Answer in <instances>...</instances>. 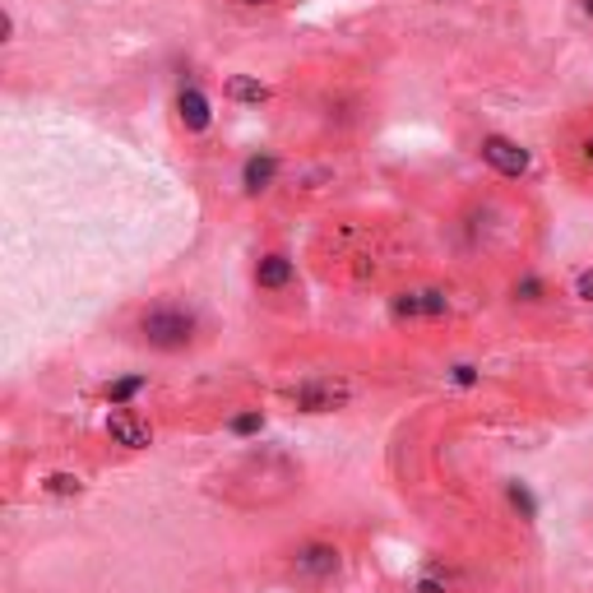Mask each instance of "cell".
<instances>
[{"label":"cell","instance_id":"ac0fdd59","mask_svg":"<svg viewBox=\"0 0 593 593\" xmlns=\"http://www.w3.org/2000/svg\"><path fill=\"white\" fill-rule=\"evenodd\" d=\"M580 158H584V168L593 172V130H589V135L580 139Z\"/></svg>","mask_w":593,"mask_h":593},{"label":"cell","instance_id":"6da1fadb","mask_svg":"<svg viewBox=\"0 0 593 593\" xmlns=\"http://www.w3.org/2000/svg\"><path fill=\"white\" fill-rule=\"evenodd\" d=\"M139 339L149 347H158V353H181L195 339V316L186 306H149L139 316Z\"/></svg>","mask_w":593,"mask_h":593},{"label":"cell","instance_id":"30bf717a","mask_svg":"<svg viewBox=\"0 0 593 593\" xmlns=\"http://www.w3.org/2000/svg\"><path fill=\"white\" fill-rule=\"evenodd\" d=\"M228 98L232 102H269V84H260V79H251V74H232L228 79Z\"/></svg>","mask_w":593,"mask_h":593},{"label":"cell","instance_id":"2e32d148","mask_svg":"<svg viewBox=\"0 0 593 593\" xmlns=\"http://www.w3.org/2000/svg\"><path fill=\"white\" fill-rule=\"evenodd\" d=\"M515 297H519V301H538V297H542V283H538V278H519V283H515Z\"/></svg>","mask_w":593,"mask_h":593},{"label":"cell","instance_id":"277c9868","mask_svg":"<svg viewBox=\"0 0 593 593\" xmlns=\"http://www.w3.org/2000/svg\"><path fill=\"white\" fill-rule=\"evenodd\" d=\"M482 162L496 168L501 176H524L528 172V149H519L515 139H505V135H487L482 139Z\"/></svg>","mask_w":593,"mask_h":593},{"label":"cell","instance_id":"7c38bea8","mask_svg":"<svg viewBox=\"0 0 593 593\" xmlns=\"http://www.w3.org/2000/svg\"><path fill=\"white\" fill-rule=\"evenodd\" d=\"M43 492L47 496H79V492H84V482H79L74 473H47L43 478Z\"/></svg>","mask_w":593,"mask_h":593},{"label":"cell","instance_id":"8fae6325","mask_svg":"<svg viewBox=\"0 0 593 593\" xmlns=\"http://www.w3.org/2000/svg\"><path fill=\"white\" fill-rule=\"evenodd\" d=\"M139 390H144V376H121V380L107 385V403H112V408H126Z\"/></svg>","mask_w":593,"mask_h":593},{"label":"cell","instance_id":"ba28073f","mask_svg":"<svg viewBox=\"0 0 593 593\" xmlns=\"http://www.w3.org/2000/svg\"><path fill=\"white\" fill-rule=\"evenodd\" d=\"M176 112H181V121H186V130H204V126H209V98H204L195 84L181 89Z\"/></svg>","mask_w":593,"mask_h":593},{"label":"cell","instance_id":"7a4b0ae2","mask_svg":"<svg viewBox=\"0 0 593 593\" xmlns=\"http://www.w3.org/2000/svg\"><path fill=\"white\" fill-rule=\"evenodd\" d=\"M288 399L301 408V413H334V408H343L347 399H353V385H347L343 376H316V380L293 385Z\"/></svg>","mask_w":593,"mask_h":593},{"label":"cell","instance_id":"52a82bcc","mask_svg":"<svg viewBox=\"0 0 593 593\" xmlns=\"http://www.w3.org/2000/svg\"><path fill=\"white\" fill-rule=\"evenodd\" d=\"M274 176H278V158L274 153H251L246 168H241V191H246V195H264L274 186Z\"/></svg>","mask_w":593,"mask_h":593},{"label":"cell","instance_id":"3957f363","mask_svg":"<svg viewBox=\"0 0 593 593\" xmlns=\"http://www.w3.org/2000/svg\"><path fill=\"white\" fill-rule=\"evenodd\" d=\"M445 311H449V297L441 288H408L390 301L394 320H441Z\"/></svg>","mask_w":593,"mask_h":593},{"label":"cell","instance_id":"4fadbf2b","mask_svg":"<svg viewBox=\"0 0 593 593\" xmlns=\"http://www.w3.org/2000/svg\"><path fill=\"white\" fill-rule=\"evenodd\" d=\"M510 505H515L524 519H534V515H538V501L528 496V487H524V482H510Z\"/></svg>","mask_w":593,"mask_h":593},{"label":"cell","instance_id":"44dd1931","mask_svg":"<svg viewBox=\"0 0 593 593\" xmlns=\"http://www.w3.org/2000/svg\"><path fill=\"white\" fill-rule=\"evenodd\" d=\"M241 5H269V0H241Z\"/></svg>","mask_w":593,"mask_h":593},{"label":"cell","instance_id":"5bb4252c","mask_svg":"<svg viewBox=\"0 0 593 593\" xmlns=\"http://www.w3.org/2000/svg\"><path fill=\"white\" fill-rule=\"evenodd\" d=\"M445 584H449V575L441 566H426V575L417 580V593H445Z\"/></svg>","mask_w":593,"mask_h":593},{"label":"cell","instance_id":"5b68a950","mask_svg":"<svg viewBox=\"0 0 593 593\" xmlns=\"http://www.w3.org/2000/svg\"><path fill=\"white\" fill-rule=\"evenodd\" d=\"M107 436L116 445H126V449H149L153 445V426L139 413H130V408H116V413L107 417Z\"/></svg>","mask_w":593,"mask_h":593},{"label":"cell","instance_id":"e0dca14e","mask_svg":"<svg viewBox=\"0 0 593 593\" xmlns=\"http://www.w3.org/2000/svg\"><path fill=\"white\" fill-rule=\"evenodd\" d=\"M575 297H584V301H593V269H584V274L575 278Z\"/></svg>","mask_w":593,"mask_h":593},{"label":"cell","instance_id":"d6986e66","mask_svg":"<svg viewBox=\"0 0 593 593\" xmlns=\"http://www.w3.org/2000/svg\"><path fill=\"white\" fill-rule=\"evenodd\" d=\"M455 380H459V385H473L478 371H473V366H455Z\"/></svg>","mask_w":593,"mask_h":593},{"label":"cell","instance_id":"9c48e42d","mask_svg":"<svg viewBox=\"0 0 593 593\" xmlns=\"http://www.w3.org/2000/svg\"><path fill=\"white\" fill-rule=\"evenodd\" d=\"M255 283H260V288H288V283H293V260L288 255H264L260 264H255Z\"/></svg>","mask_w":593,"mask_h":593},{"label":"cell","instance_id":"9a60e30c","mask_svg":"<svg viewBox=\"0 0 593 593\" xmlns=\"http://www.w3.org/2000/svg\"><path fill=\"white\" fill-rule=\"evenodd\" d=\"M260 426H264L260 413H237V417H232V432H237V436H255Z\"/></svg>","mask_w":593,"mask_h":593},{"label":"cell","instance_id":"8992f818","mask_svg":"<svg viewBox=\"0 0 593 593\" xmlns=\"http://www.w3.org/2000/svg\"><path fill=\"white\" fill-rule=\"evenodd\" d=\"M339 547H330V542H306L301 551H297V570L301 575H311V580H324V575H334L339 570Z\"/></svg>","mask_w":593,"mask_h":593},{"label":"cell","instance_id":"ffe728a7","mask_svg":"<svg viewBox=\"0 0 593 593\" xmlns=\"http://www.w3.org/2000/svg\"><path fill=\"white\" fill-rule=\"evenodd\" d=\"M580 5H584V14H589V19H593V0H580Z\"/></svg>","mask_w":593,"mask_h":593}]
</instances>
